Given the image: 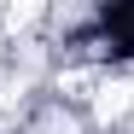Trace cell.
I'll return each instance as SVG.
<instances>
[{"instance_id":"cell-1","label":"cell","mask_w":134,"mask_h":134,"mask_svg":"<svg viewBox=\"0 0 134 134\" xmlns=\"http://www.w3.org/2000/svg\"><path fill=\"white\" fill-rule=\"evenodd\" d=\"M128 105H134V82H99V87H93V117H99V122L128 117Z\"/></svg>"},{"instance_id":"cell-2","label":"cell","mask_w":134,"mask_h":134,"mask_svg":"<svg viewBox=\"0 0 134 134\" xmlns=\"http://www.w3.org/2000/svg\"><path fill=\"white\" fill-rule=\"evenodd\" d=\"M35 18H41V6H12L6 12V29H29Z\"/></svg>"}]
</instances>
